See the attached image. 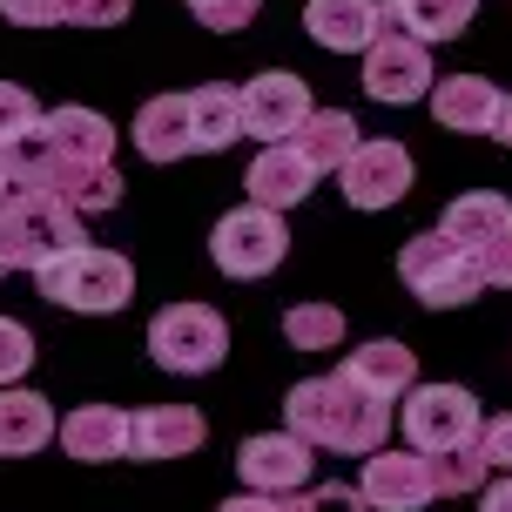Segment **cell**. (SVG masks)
Here are the masks:
<instances>
[{
    "label": "cell",
    "instance_id": "6da1fadb",
    "mask_svg": "<svg viewBox=\"0 0 512 512\" xmlns=\"http://www.w3.org/2000/svg\"><path fill=\"white\" fill-rule=\"evenodd\" d=\"M48 169L34 189H48L54 203H68L75 216H102L122 203V176H115V128L95 108H48Z\"/></svg>",
    "mask_w": 512,
    "mask_h": 512
},
{
    "label": "cell",
    "instance_id": "7a4b0ae2",
    "mask_svg": "<svg viewBox=\"0 0 512 512\" xmlns=\"http://www.w3.org/2000/svg\"><path fill=\"white\" fill-rule=\"evenodd\" d=\"M283 425L304 438V445L371 459V452H384V438H391V405L371 398L364 384H351V378H337V371H331V378L290 384V398H283Z\"/></svg>",
    "mask_w": 512,
    "mask_h": 512
},
{
    "label": "cell",
    "instance_id": "3957f363",
    "mask_svg": "<svg viewBox=\"0 0 512 512\" xmlns=\"http://www.w3.org/2000/svg\"><path fill=\"white\" fill-rule=\"evenodd\" d=\"M81 236V216L68 203H54L48 189H21L7 182L0 189V270H48L54 256H68Z\"/></svg>",
    "mask_w": 512,
    "mask_h": 512
},
{
    "label": "cell",
    "instance_id": "277c9868",
    "mask_svg": "<svg viewBox=\"0 0 512 512\" xmlns=\"http://www.w3.org/2000/svg\"><path fill=\"white\" fill-rule=\"evenodd\" d=\"M41 297H54L61 310H88V317H108L135 297V270H128L122 250H102V243H75L68 256H54L41 270Z\"/></svg>",
    "mask_w": 512,
    "mask_h": 512
},
{
    "label": "cell",
    "instance_id": "5b68a950",
    "mask_svg": "<svg viewBox=\"0 0 512 512\" xmlns=\"http://www.w3.org/2000/svg\"><path fill=\"white\" fill-rule=\"evenodd\" d=\"M398 277H405V290L418 297V304H432V310H459V304H472V297L486 290L479 256L459 250L445 230L411 236L405 250H398Z\"/></svg>",
    "mask_w": 512,
    "mask_h": 512
},
{
    "label": "cell",
    "instance_id": "8992f818",
    "mask_svg": "<svg viewBox=\"0 0 512 512\" xmlns=\"http://www.w3.org/2000/svg\"><path fill=\"white\" fill-rule=\"evenodd\" d=\"M149 358L162 364V371H176V378H203V371H216V364L230 358V324H223V310H209V304L155 310Z\"/></svg>",
    "mask_w": 512,
    "mask_h": 512
},
{
    "label": "cell",
    "instance_id": "52a82bcc",
    "mask_svg": "<svg viewBox=\"0 0 512 512\" xmlns=\"http://www.w3.org/2000/svg\"><path fill=\"white\" fill-rule=\"evenodd\" d=\"M479 432H486V411H479L472 391H459V384H411L405 391V445L411 452H425V459L465 452V445H479Z\"/></svg>",
    "mask_w": 512,
    "mask_h": 512
},
{
    "label": "cell",
    "instance_id": "ba28073f",
    "mask_svg": "<svg viewBox=\"0 0 512 512\" xmlns=\"http://www.w3.org/2000/svg\"><path fill=\"white\" fill-rule=\"evenodd\" d=\"M209 256H216V270H223V277H236V283L270 277L283 256H290V230H283L277 209L243 203V209H230V216L209 230Z\"/></svg>",
    "mask_w": 512,
    "mask_h": 512
},
{
    "label": "cell",
    "instance_id": "9c48e42d",
    "mask_svg": "<svg viewBox=\"0 0 512 512\" xmlns=\"http://www.w3.org/2000/svg\"><path fill=\"white\" fill-rule=\"evenodd\" d=\"M432 48L425 41H411L405 27H384L378 41L364 48V95L384 108H405L418 95H432Z\"/></svg>",
    "mask_w": 512,
    "mask_h": 512
},
{
    "label": "cell",
    "instance_id": "30bf717a",
    "mask_svg": "<svg viewBox=\"0 0 512 512\" xmlns=\"http://www.w3.org/2000/svg\"><path fill=\"white\" fill-rule=\"evenodd\" d=\"M310 115H317V102H310V81L290 75V68H270V75H256L250 88H243V135H256L263 149L290 142V135H297Z\"/></svg>",
    "mask_w": 512,
    "mask_h": 512
},
{
    "label": "cell",
    "instance_id": "8fae6325",
    "mask_svg": "<svg viewBox=\"0 0 512 512\" xmlns=\"http://www.w3.org/2000/svg\"><path fill=\"white\" fill-rule=\"evenodd\" d=\"M317 445H304L297 432H256L236 445V479L243 492H304L317 486Z\"/></svg>",
    "mask_w": 512,
    "mask_h": 512
},
{
    "label": "cell",
    "instance_id": "7c38bea8",
    "mask_svg": "<svg viewBox=\"0 0 512 512\" xmlns=\"http://www.w3.org/2000/svg\"><path fill=\"white\" fill-rule=\"evenodd\" d=\"M411 155L405 142H384V135H371V142H358V155L337 169V182H344V203L351 209H391L411 196Z\"/></svg>",
    "mask_w": 512,
    "mask_h": 512
},
{
    "label": "cell",
    "instance_id": "4fadbf2b",
    "mask_svg": "<svg viewBox=\"0 0 512 512\" xmlns=\"http://www.w3.org/2000/svg\"><path fill=\"white\" fill-rule=\"evenodd\" d=\"M358 492L371 499V512H418L438 499V479H432V459L405 445V452H371Z\"/></svg>",
    "mask_w": 512,
    "mask_h": 512
},
{
    "label": "cell",
    "instance_id": "5bb4252c",
    "mask_svg": "<svg viewBox=\"0 0 512 512\" xmlns=\"http://www.w3.org/2000/svg\"><path fill=\"white\" fill-rule=\"evenodd\" d=\"M203 438H209V425H203L196 405H142L135 418H128V459H142V465L189 459Z\"/></svg>",
    "mask_w": 512,
    "mask_h": 512
},
{
    "label": "cell",
    "instance_id": "9a60e30c",
    "mask_svg": "<svg viewBox=\"0 0 512 512\" xmlns=\"http://www.w3.org/2000/svg\"><path fill=\"white\" fill-rule=\"evenodd\" d=\"M432 115H438V128H459V135H499L506 95L486 75H445V81H432Z\"/></svg>",
    "mask_w": 512,
    "mask_h": 512
},
{
    "label": "cell",
    "instance_id": "2e32d148",
    "mask_svg": "<svg viewBox=\"0 0 512 512\" xmlns=\"http://www.w3.org/2000/svg\"><path fill=\"white\" fill-rule=\"evenodd\" d=\"M304 27L317 48L331 54H364L384 34V0H310Z\"/></svg>",
    "mask_w": 512,
    "mask_h": 512
},
{
    "label": "cell",
    "instance_id": "e0dca14e",
    "mask_svg": "<svg viewBox=\"0 0 512 512\" xmlns=\"http://www.w3.org/2000/svg\"><path fill=\"white\" fill-rule=\"evenodd\" d=\"M337 378H351V384H364L371 398H405L411 384H418V351L411 344H398V337H371V344H358L351 358L337 364Z\"/></svg>",
    "mask_w": 512,
    "mask_h": 512
},
{
    "label": "cell",
    "instance_id": "ac0fdd59",
    "mask_svg": "<svg viewBox=\"0 0 512 512\" xmlns=\"http://www.w3.org/2000/svg\"><path fill=\"white\" fill-rule=\"evenodd\" d=\"M61 452L81 465H108V459H128V411L115 405H75L61 418Z\"/></svg>",
    "mask_w": 512,
    "mask_h": 512
},
{
    "label": "cell",
    "instance_id": "d6986e66",
    "mask_svg": "<svg viewBox=\"0 0 512 512\" xmlns=\"http://www.w3.org/2000/svg\"><path fill=\"white\" fill-rule=\"evenodd\" d=\"M358 142H364V128L344 115V108H317L297 135H290V149L304 155V169L310 176H337L351 155H358Z\"/></svg>",
    "mask_w": 512,
    "mask_h": 512
},
{
    "label": "cell",
    "instance_id": "ffe728a7",
    "mask_svg": "<svg viewBox=\"0 0 512 512\" xmlns=\"http://www.w3.org/2000/svg\"><path fill=\"white\" fill-rule=\"evenodd\" d=\"M310 169H304V155L290 149V142H277V149H256V162H250V182H243V189H250V203H263V209H297L310 196Z\"/></svg>",
    "mask_w": 512,
    "mask_h": 512
},
{
    "label": "cell",
    "instance_id": "44dd1931",
    "mask_svg": "<svg viewBox=\"0 0 512 512\" xmlns=\"http://www.w3.org/2000/svg\"><path fill=\"white\" fill-rule=\"evenodd\" d=\"M48 438H61V418L41 391H0V452L7 459H27V452H41Z\"/></svg>",
    "mask_w": 512,
    "mask_h": 512
},
{
    "label": "cell",
    "instance_id": "7402d4cb",
    "mask_svg": "<svg viewBox=\"0 0 512 512\" xmlns=\"http://www.w3.org/2000/svg\"><path fill=\"white\" fill-rule=\"evenodd\" d=\"M189 149H196V135H189V95H155V102H142V115H135V155L176 162Z\"/></svg>",
    "mask_w": 512,
    "mask_h": 512
},
{
    "label": "cell",
    "instance_id": "603a6c76",
    "mask_svg": "<svg viewBox=\"0 0 512 512\" xmlns=\"http://www.w3.org/2000/svg\"><path fill=\"white\" fill-rule=\"evenodd\" d=\"M438 230L452 236L459 250L486 256L492 243L512 230V203H506V196H492V189H479V196H459V203L445 209V223H438Z\"/></svg>",
    "mask_w": 512,
    "mask_h": 512
},
{
    "label": "cell",
    "instance_id": "cb8c5ba5",
    "mask_svg": "<svg viewBox=\"0 0 512 512\" xmlns=\"http://www.w3.org/2000/svg\"><path fill=\"white\" fill-rule=\"evenodd\" d=\"M479 14V0H384V27H405L411 41H452Z\"/></svg>",
    "mask_w": 512,
    "mask_h": 512
},
{
    "label": "cell",
    "instance_id": "d4e9b609",
    "mask_svg": "<svg viewBox=\"0 0 512 512\" xmlns=\"http://www.w3.org/2000/svg\"><path fill=\"white\" fill-rule=\"evenodd\" d=\"M189 135H196V155H216L243 135V95L209 81V88H189Z\"/></svg>",
    "mask_w": 512,
    "mask_h": 512
},
{
    "label": "cell",
    "instance_id": "484cf974",
    "mask_svg": "<svg viewBox=\"0 0 512 512\" xmlns=\"http://www.w3.org/2000/svg\"><path fill=\"white\" fill-rule=\"evenodd\" d=\"M283 337L297 351H337L344 344V310L337 304H290L283 310Z\"/></svg>",
    "mask_w": 512,
    "mask_h": 512
},
{
    "label": "cell",
    "instance_id": "4316f807",
    "mask_svg": "<svg viewBox=\"0 0 512 512\" xmlns=\"http://www.w3.org/2000/svg\"><path fill=\"white\" fill-rule=\"evenodd\" d=\"M486 452L479 445H465V452H438L432 459V479H438V499H452V492H479L486 486Z\"/></svg>",
    "mask_w": 512,
    "mask_h": 512
},
{
    "label": "cell",
    "instance_id": "83f0119b",
    "mask_svg": "<svg viewBox=\"0 0 512 512\" xmlns=\"http://www.w3.org/2000/svg\"><path fill=\"white\" fill-rule=\"evenodd\" d=\"M27 128H41L34 95H27V88H14V81H0V149H7V142H21Z\"/></svg>",
    "mask_w": 512,
    "mask_h": 512
},
{
    "label": "cell",
    "instance_id": "f1b7e54d",
    "mask_svg": "<svg viewBox=\"0 0 512 512\" xmlns=\"http://www.w3.org/2000/svg\"><path fill=\"white\" fill-rule=\"evenodd\" d=\"M27 364H34V331L14 324V317H0V391L14 378H27Z\"/></svg>",
    "mask_w": 512,
    "mask_h": 512
},
{
    "label": "cell",
    "instance_id": "f546056e",
    "mask_svg": "<svg viewBox=\"0 0 512 512\" xmlns=\"http://www.w3.org/2000/svg\"><path fill=\"white\" fill-rule=\"evenodd\" d=\"M297 512H371V499H364L358 486H304L297 492Z\"/></svg>",
    "mask_w": 512,
    "mask_h": 512
},
{
    "label": "cell",
    "instance_id": "4dcf8cb0",
    "mask_svg": "<svg viewBox=\"0 0 512 512\" xmlns=\"http://www.w3.org/2000/svg\"><path fill=\"white\" fill-rule=\"evenodd\" d=\"M196 7V21L216 27V34H236V27L256 21V0H189Z\"/></svg>",
    "mask_w": 512,
    "mask_h": 512
},
{
    "label": "cell",
    "instance_id": "1f68e13d",
    "mask_svg": "<svg viewBox=\"0 0 512 512\" xmlns=\"http://www.w3.org/2000/svg\"><path fill=\"white\" fill-rule=\"evenodd\" d=\"M61 7H68L75 27H115V21H128L135 0H61Z\"/></svg>",
    "mask_w": 512,
    "mask_h": 512
},
{
    "label": "cell",
    "instance_id": "d6a6232c",
    "mask_svg": "<svg viewBox=\"0 0 512 512\" xmlns=\"http://www.w3.org/2000/svg\"><path fill=\"white\" fill-rule=\"evenodd\" d=\"M0 14L14 27H54V21H68V7L61 0H0Z\"/></svg>",
    "mask_w": 512,
    "mask_h": 512
},
{
    "label": "cell",
    "instance_id": "836d02e7",
    "mask_svg": "<svg viewBox=\"0 0 512 512\" xmlns=\"http://www.w3.org/2000/svg\"><path fill=\"white\" fill-rule=\"evenodd\" d=\"M479 452H486L492 472H512V411H506V418H486V432H479Z\"/></svg>",
    "mask_w": 512,
    "mask_h": 512
},
{
    "label": "cell",
    "instance_id": "e575fe53",
    "mask_svg": "<svg viewBox=\"0 0 512 512\" xmlns=\"http://www.w3.org/2000/svg\"><path fill=\"white\" fill-rule=\"evenodd\" d=\"M216 512H297V492H236Z\"/></svg>",
    "mask_w": 512,
    "mask_h": 512
},
{
    "label": "cell",
    "instance_id": "d590c367",
    "mask_svg": "<svg viewBox=\"0 0 512 512\" xmlns=\"http://www.w3.org/2000/svg\"><path fill=\"white\" fill-rule=\"evenodd\" d=\"M479 270H486V290H492V283H499V290H512V230L499 236L486 256H479Z\"/></svg>",
    "mask_w": 512,
    "mask_h": 512
},
{
    "label": "cell",
    "instance_id": "8d00e7d4",
    "mask_svg": "<svg viewBox=\"0 0 512 512\" xmlns=\"http://www.w3.org/2000/svg\"><path fill=\"white\" fill-rule=\"evenodd\" d=\"M479 512H512V472L499 479V486H486V499H479Z\"/></svg>",
    "mask_w": 512,
    "mask_h": 512
},
{
    "label": "cell",
    "instance_id": "74e56055",
    "mask_svg": "<svg viewBox=\"0 0 512 512\" xmlns=\"http://www.w3.org/2000/svg\"><path fill=\"white\" fill-rule=\"evenodd\" d=\"M499 142H512V95H506V115H499Z\"/></svg>",
    "mask_w": 512,
    "mask_h": 512
},
{
    "label": "cell",
    "instance_id": "f35d334b",
    "mask_svg": "<svg viewBox=\"0 0 512 512\" xmlns=\"http://www.w3.org/2000/svg\"><path fill=\"white\" fill-rule=\"evenodd\" d=\"M0 189H7V155H0Z\"/></svg>",
    "mask_w": 512,
    "mask_h": 512
}]
</instances>
